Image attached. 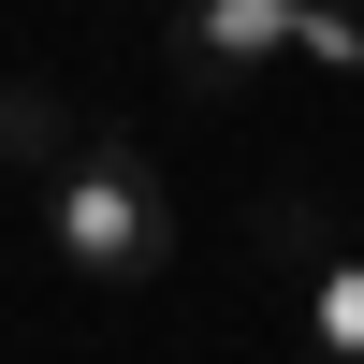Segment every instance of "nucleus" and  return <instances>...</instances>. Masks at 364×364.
Segmentation results:
<instances>
[{
  "label": "nucleus",
  "instance_id": "20e7f679",
  "mask_svg": "<svg viewBox=\"0 0 364 364\" xmlns=\"http://www.w3.org/2000/svg\"><path fill=\"white\" fill-rule=\"evenodd\" d=\"M0 161H73V117H58V87H0Z\"/></svg>",
  "mask_w": 364,
  "mask_h": 364
},
{
  "label": "nucleus",
  "instance_id": "39448f33",
  "mask_svg": "<svg viewBox=\"0 0 364 364\" xmlns=\"http://www.w3.org/2000/svg\"><path fill=\"white\" fill-rule=\"evenodd\" d=\"M306 58L321 73H364V0H306Z\"/></svg>",
  "mask_w": 364,
  "mask_h": 364
},
{
  "label": "nucleus",
  "instance_id": "f03ea898",
  "mask_svg": "<svg viewBox=\"0 0 364 364\" xmlns=\"http://www.w3.org/2000/svg\"><path fill=\"white\" fill-rule=\"evenodd\" d=\"M277 44H306V0H190V15H175V73H190V87L262 73Z\"/></svg>",
  "mask_w": 364,
  "mask_h": 364
},
{
  "label": "nucleus",
  "instance_id": "423d86ee",
  "mask_svg": "<svg viewBox=\"0 0 364 364\" xmlns=\"http://www.w3.org/2000/svg\"><path fill=\"white\" fill-rule=\"evenodd\" d=\"M262 248H277V262H321V204H262Z\"/></svg>",
  "mask_w": 364,
  "mask_h": 364
},
{
  "label": "nucleus",
  "instance_id": "f257e3e1",
  "mask_svg": "<svg viewBox=\"0 0 364 364\" xmlns=\"http://www.w3.org/2000/svg\"><path fill=\"white\" fill-rule=\"evenodd\" d=\"M44 233H58V262H73L87 291H146L175 262V204H161V175H146V146H73L58 190H44Z\"/></svg>",
  "mask_w": 364,
  "mask_h": 364
},
{
  "label": "nucleus",
  "instance_id": "7ed1b4c3",
  "mask_svg": "<svg viewBox=\"0 0 364 364\" xmlns=\"http://www.w3.org/2000/svg\"><path fill=\"white\" fill-rule=\"evenodd\" d=\"M306 364H364V262L306 277Z\"/></svg>",
  "mask_w": 364,
  "mask_h": 364
}]
</instances>
